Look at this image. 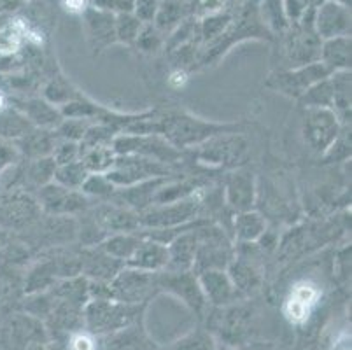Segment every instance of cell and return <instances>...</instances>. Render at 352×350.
<instances>
[{
  "label": "cell",
  "instance_id": "obj_1",
  "mask_svg": "<svg viewBox=\"0 0 352 350\" xmlns=\"http://www.w3.org/2000/svg\"><path fill=\"white\" fill-rule=\"evenodd\" d=\"M236 130H239L236 124L209 123L186 112H168L165 116H156V133L165 137L177 149L197 147L214 135Z\"/></svg>",
  "mask_w": 352,
  "mask_h": 350
},
{
  "label": "cell",
  "instance_id": "obj_2",
  "mask_svg": "<svg viewBox=\"0 0 352 350\" xmlns=\"http://www.w3.org/2000/svg\"><path fill=\"white\" fill-rule=\"evenodd\" d=\"M197 235L198 249L191 272L198 275L207 270L228 268L230 261L235 256V249H233L230 237L226 235L225 228H219L206 221L197 228Z\"/></svg>",
  "mask_w": 352,
  "mask_h": 350
},
{
  "label": "cell",
  "instance_id": "obj_3",
  "mask_svg": "<svg viewBox=\"0 0 352 350\" xmlns=\"http://www.w3.org/2000/svg\"><path fill=\"white\" fill-rule=\"evenodd\" d=\"M201 204L197 193L182 200L170 201V204L151 205L146 210L139 212L140 230H155V228H177L190 224L200 216Z\"/></svg>",
  "mask_w": 352,
  "mask_h": 350
},
{
  "label": "cell",
  "instance_id": "obj_4",
  "mask_svg": "<svg viewBox=\"0 0 352 350\" xmlns=\"http://www.w3.org/2000/svg\"><path fill=\"white\" fill-rule=\"evenodd\" d=\"M113 149L118 156L121 154H133V156H142V158L155 160L163 165H172L182 160L181 149L172 146L165 137L158 133L147 135H116L113 142Z\"/></svg>",
  "mask_w": 352,
  "mask_h": 350
},
{
  "label": "cell",
  "instance_id": "obj_5",
  "mask_svg": "<svg viewBox=\"0 0 352 350\" xmlns=\"http://www.w3.org/2000/svg\"><path fill=\"white\" fill-rule=\"evenodd\" d=\"M197 147L198 149L195 156L206 165L239 166L249 156L248 139L236 131H225V133L214 135Z\"/></svg>",
  "mask_w": 352,
  "mask_h": 350
},
{
  "label": "cell",
  "instance_id": "obj_6",
  "mask_svg": "<svg viewBox=\"0 0 352 350\" xmlns=\"http://www.w3.org/2000/svg\"><path fill=\"white\" fill-rule=\"evenodd\" d=\"M344 124L333 109H305L302 133L307 146L318 154H324L340 137Z\"/></svg>",
  "mask_w": 352,
  "mask_h": 350
},
{
  "label": "cell",
  "instance_id": "obj_7",
  "mask_svg": "<svg viewBox=\"0 0 352 350\" xmlns=\"http://www.w3.org/2000/svg\"><path fill=\"white\" fill-rule=\"evenodd\" d=\"M168 165L155 162V160L133 156V154H121L116 156L113 168L105 173V177L116 188H128L155 177H168Z\"/></svg>",
  "mask_w": 352,
  "mask_h": 350
},
{
  "label": "cell",
  "instance_id": "obj_8",
  "mask_svg": "<svg viewBox=\"0 0 352 350\" xmlns=\"http://www.w3.org/2000/svg\"><path fill=\"white\" fill-rule=\"evenodd\" d=\"M43 217L39 201L21 191L0 197V230L28 231Z\"/></svg>",
  "mask_w": 352,
  "mask_h": 350
},
{
  "label": "cell",
  "instance_id": "obj_9",
  "mask_svg": "<svg viewBox=\"0 0 352 350\" xmlns=\"http://www.w3.org/2000/svg\"><path fill=\"white\" fill-rule=\"evenodd\" d=\"M39 207L47 216H74L82 214L86 208L91 207L89 198L82 191L67 189L56 182L39 188Z\"/></svg>",
  "mask_w": 352,
  "mask_h": 350
},
{
  "label": "cell",
  "instance_id": "obj_10",
  "mask_svg": "<svg viewBox=\"0 0 352 350\" xmlns=\"http://www.w3.org/2000/svg\"><path fill=\"white\" fill-rule=\"evenodd\" d=\"M329 76H331V72L321 62H314L298 67V69L277 74L268 81V86L277 93H283L289 98L298 100L300 96L305 95L307 89L312 88L314 85H318L319 81Z\"/></svg>",
  "mask_w": 352,
  "mask_h": 350
},
{
  "label": "cell",
  "instance_id": "obj_11",
  "mask_svg": "<svg viewBox=\"0 0 352 350\" xmlns=\"http://www.w3.org/2000/svg\"><path fill=\"white\" fill-rule=\"evenodd\" d=\"M156 275L151 272H142V270L123 266L120 274L107 284L109 296H114L124 303H137L142 300L153 287H158L156 284Z\"/></svg>",
  "mask_w": 352,
  "mask_h": 350
},
{
  "label": "cell",
  "instance_id": "obj_12",
  "mask_svg": "<svg viewBox=\"0 0 352 350\" xmlns=\"http://www.w3.org/2000/svg\"><path fill=\"white\" fill-rule=\"evenodd\" d=\"M225 200L235 214L254 210L258 200V186L249 170H236L230 173L225 182Z\"/></svg>",
  "mask_w": 352,
  "mask_h": 350
},
{
  "label": "cell",
  "instance_id": "obj_13",
  "mask_svg": "<svg viewBox=\"0 0 352 350\" xmlns=\"http://www.w3.org/2000/svg\"><path fill=\"white\" fill-rule=\"evenodd\" d=\"M79 258H81V275L85 274L88 278L100 284H109L124 266V263L109 256L98 245L82 247Z\"/></svg>",
  "mask_w": 352,
  "mask_h": 350
},
{
  "label": "cell",
  "instance_id": "obj_14",
  "mask_svg": "<svg viewBox=\"0 0 352 350\" xmlns=\"http://www.w3.org/2000/svg\"><path fill=\"white\" fill-rule=\"evenodd\" d=\"M156 284L158 287H165L166 291H172L179 298L186 301L188 305L195 308H200L206 301V296L201 293V287L198 284L197 274L191 270L188 272H170V270H163L156 275Z\"/></svg>",
  "mask_w": 352,
  "mask_h": 350
},
{
  "label": "cell",
  "instance_id": "obj_15",
  "mask_svg": "<svg viewBox=\"0 0 352 350\" xmlns=\"http://www.w3.org/2000/svg\"><path fill=\"white\" fill-rule=\"evenodd\" d=\"M206 223V219H200L190 230L182 231L168 243V265L165 270L170 272H188L193 268L195 256L198 249V235L197 228Z\"/></svg>",
  "mask_w": 352,
  "mask_h": 350
},
{
  "label": "cell",
  "instance_id": "obj_16",
  "mask_svg": "<svg viewBox=\"0 0 352 350\" xmlns=\"http://www.w3.org/2000/svg\"><path fill=\"white\" fill-rule=\"evenodd\" d=\"M166 265H168V245L151 239L140 240L132 258L124 263V266L142 270V272H151V274L163 272Z\"/></svg>",
  "mask_w": 352,
  "mask_h": 350
},
{
  "label": "cell",
  "instance_id": "obj_17",
  "mask_svg": "<svg viewBox=\"0 0 352 350\" xmlns=\"http://www.w3.org/2000/svg\"><path fill=\"white\" fill-rule=\"evenodd\" d=\"M197 277L206 300L212 301L214 305L228 303L236 294L235 285L226 274V270H207Z\"/></svg>",
  "mask_w": 352,
  "mask_h": 350
},
{
  "label": "cell",
  "instance_id": "obj_18",
  "mask_svg": "<svg viewBox=\"0 0 352 350\" xmlns=\"http://www.w3.org/2000/svg\"><path fill=\"white\" fill-rule=\"evenodd\" d=\"M18 111L27 118L35 128H44V130H56L62 123L63 116L56 105L50 104L46 98H28L20 102Z\"/></svg>",
  "mask_w": 352,
  "mask_h": 350
},
{
  "label": "cell",
  "instance_id": "obj_19",
  "mask_svg": "<svg viewBox=\"0 0 352 350\" xmlns=\"http://www.w3.org/2000/svg\"><path fill=\"white\" fill-rule=\"evenodd\" d=\"M226 274L232 278L236 291H251L261 284V268H259L258 261L251 259V256L244 254V252L236 254L235 250V256L230 261Z\"/></svg>",
  "mask_w": 352,
  "mask_h": 350
},
{
  "label": "cell",
  "instance_id": "obj_20",
  "mask_svg": "<svg viewBox=\"0 0 352 350\" xmlns=\"http://www.w3.org/2000/svg\"><path fill=\"white\" fill-rule=\"evenodd\" d=\"M267 231V221L263 214L256 210L239 212L233 219V237L239 243H256Z\"/></svg>",
  "mask_w": 352,
  "mask_h": 350
},
{
  "label": "cell",
  "instance_id": "obj_21",
  "mask_svg": "<svg viewBox=\"0 0 352 350\" xmlns=\"http://www.w3.org/2000/svg\"><path fill=\"white\" fill-rule=\"evenodd\" d=\"M128 319V310L123 305L111 303L105 300H97L88 307V320L98 331H105L109 327L124 322Z\"/></svg>",
  "mask_w": 352,
  "mask_h": 350
},
{
  "label": "cell",
  "instance_id": "obj_22",
  "mask_svg": "<svg viewBox=\"0 0 352 350\" xmlns=\"http://www.w3.org/2000/svg\"><path fill=\"white\" fill-rule=\"evenodd\" d=\"M333 86V111L338 116V120L344 127L351 123V72H333L329 76Z\"/></svg>",
  "mask_w": 352,
  "mask_h": 350
},
{
  "label": "cell",
  "instance_id": "obj_23",
  "mask_svg": "<svg viewBox=\"0 0 352 350\" xmlns=\"http://www.w3.org/2000/svg\"><path fill=\"white\" fill-rule=\"evenodd\" d=\"M58 137L53 130H44V128H32L28 133H25L20 140V147L18 151H25L30 158H44V156H51L54 144H56Z\"/></svg>",
  "mask_w": 352,
  "mask_h": 350
},
{
  "label": "cell",
  "instance_id": "obj_24",
  "mask_svg": "<svg viewBox=\"0 0 352 350\" xmlns=\"http://www.w3.org/2000/svg\"><path fill=\"white\" fill-rule=\"evenodd\" d=\"M321 63L329 72H342L351 69V41L331 39L321 50Z\"/></svg>",
  "mask_w": 352,
  "mask_h": 350
},
{
  "label": "cell",
  "instance_id": "obj_25",
  "mask_svg": "<svg viewBox=\"0 0 352 350\" xmlns=\"http://www.w3.org/2000/svg\"><path fill=\"white\" fill-rule=\"evenodd\" d=\"M140 240H142V237L137 231L135 233H113L98 247L105 250L109 256L120 259L121 263H126L128 259L132 258L137 247H139Z\"/></svg>",
  "mask_w": 352,
  "mask_h": 350
},
{
  "label": "cell",
  "instance_id": "obj_26",
  "mask_svg": "<svg viewBox=\"0 0 352 350\" xmlns=\"http://www.w3.org/2000/svg\"><path fill=\"white\" fill-rule=\"evenodd\" d=\"M118 154L114 153L113 146H97L81 151V163L88 173H107L113 168Z\"/></svg>",
  "mask_w": 352,
  "mask_h": 350
},
{
  "label": "cell",
  "instance_id": "obj_27",
  "mask_svg": "<svg viewBox=\"0 0 352 350\" xmlns=\"http://www.w3.org/2000/svg\"><path fill=\"white\" fill-rule=\"evenodd\" d=\"M89 173L88 170L85 168V165L81 163V160L72 163H67V165L56 166L54 170V177L53 182L63 186L67 189H76V191H81L82 184H85L86 177Z\"/></svg>",
  "mask_w": 352,
  "mask_h": 350
},
{
  "label": "cell",
  "instance_id": "obj_28",
  "mask_svg": "<svg viewBox=\"0 0 352 350\" xmlns=\"http://www.w3.org/2000/svg\"><path fill=\"white\" fill-rule=\"evenodd\" d=\"M300 104L305 109H333V86L329 77L314 85L298 98Z\"/></svg>",
  "mask_w": 352,
  "mask_h": 350
},
{
  "label": "cell",
  "instance_id": "obj_29",
  "mask_svg": "<svg viewBox=\"0 0 352 350\" xmlns=\"http://www.w3.org/2000/svg\"><path fill=\"white\" fill-rule=\"evenodd\" d=\"M54 170H56V165H54L51 156L35 158L32 160V163L27 168V179L30 181V184L37 186V188H43V186L53 182Z\"/></svg>",
  "mask_w": 352,
  "mask_h": 350
},
{
  "label": "cell",
  "instance_id": "obj_30",
  "mask_svg": "<svg viewBox=\"0 0 352 350\" xmlns=\"http://www.w3.org/2000/svg\"><path fill=\"white\" fill-rule=\"evenodd\" d=\"M32 123L21 114L20 111L16 112H4L0 114V133L9 137V139H21L25 133L32 130Z\"/></svg>",
  "mask_w": 352,
  "mask_h": 350
},
{
  "label": "cell",
  "instance_id": "obj_31",
  "mask_svg": "<svg viewBox=\"0 0 352 350\" xmlns=\"http://www.w3.org/2000/svg\"><path fill=\"white\" fill-rule=\"evenodd\" d=\"M116 186L105 177V173H89L82 184L81 191L88 198H113L116 193Z\"/></svg>",
  "mask_w": 352,
  "mask_h": 350
},
{
  "label": "cell",
  "instance_id": "obj_32",
  "mask_svg": "<svg viewBox=\"0 0 352 350\" xmlns=\"http://www.w3.org/2000/svg\"><path fill=\"white\" fill-rule=\"evenodd\" d=\"M345 21L347 19H345L344 12L329 6V8L322 11L321 18H319V30H321L324 37L335 39L342 30H345V27H347Z\"/></svg>",
  "mask_w": 352,
  "mask_h": 350
},
{
  "label": "cell",
  "instance_id": "obj_33",
  "mask_svg": "<svg viewBox=\"0 0 352 350\" xmlns=\"http://www.w3.org/2000/svg\"><path fill=\"white\" fill-rule=\"evenodd\" d=\"M88 120H78V118H63L62 123L56 127L54 133L58 139L63 140H72V142H81V139L85 137L86 130L89 127Z\"/></svg>",
  "mask_w": 352,
  "mask_h": 350
},
{
  "label": "cell",
  "instance_id": "obj_34",
  "mask_svg": "<svg viewBox=\"0 0 352 350\" xmlns=\"http://www.w3.org/2000/svg\"><path fill=\"white\" fill-rule=\"evenodd\" d=\"M44 96H46V100L50 102V104L65 105L69 104L70 100H74V98H78L79 95L70 88L69 83L63 81L62 77H58V79H54V81H51L50 85L46 86Z\"/></svg>",
  "mask_w": 352,
  "mask_h": 350
},
{
  "label": "cell",
  "instance_id": "obj_35",
  "mask_svg": "<svg viewBox=\"0 0 352 350\" xmlns=\"http://www.w3.org/2000/svg\"><path fill=\"white\" fill-rule=\"evenodd\" d=\"M79 156H81V151H79V144L72 142V140H63L58 139L54 144L53 151H51V158H53L54 165L62 166L67 163L78 162Z\"/></svg>",
  "mask_w": 352,
  "mask_h": 350
},
{
  "label": "cell",
  "instance_id": "obj_36",
  "mask_svg": "<svg viewBox=\"0 0 352 350\" xmlns=\"http://www.w3.org/2000/svg\"><path fill=\"white\" fill-rule=\"evenodd\" d=\"M314 296H316V294H314V291L309 287V285L296 289V293H294V296L291 298V301H289L291 319H294V320L305 319L307 310H309V305L312 303Z\"/></svg>",
  "mask_w": 352,
  "mask_h": 350
},
{
  "label": "cell",
  "instance_id": "obj_37",
  "mask_svg": "<svg viewBox=\"0 0 352 350\" xmlns=\"http://www.w3.org/2000/svg\"><path fill=\"white\" fill-rule=\"evenodd\" d=\"M18 156H20L18 147L9 142H0V170L11 166L18 160Z\"/></svg>",
  "mask_w": 352,
  "mask_h": 350
},
{
  "label": "cell",
  "instance_id": "obj_38",
  "mask_svg": "<svg viewBox=\"0 0 352 350\" xmlns=\"http://www.w3.org/2000/svg\"><path fill=\"white\" fill-rule=\"evenodd\" d=\"M74 350H94V342L88 338V336H76L72 342Z\"/></svg>",
  "mask_w": 352,
  "mask_h": 350
},
{
  "label": "cell",
  "instance_id": "obj_39",
  "mask_svg": "<svg viewBox=\"0 0 352 350\" xmlns=\"http://www.w3.org/2000/svg\"><path fill=\"white\" fill-rule=\"evenodd\" d=\"M86 6V0H67V8L70 11H82Z\"/></svg>",
  "mask_w": 352,
  "mask_h": 350
},
{
  "label": "cell",
  "instance_id": "obj_40",
  "mask_svg": "<svg viewBox=\"0 0 352 350\" xmlns=\"http://www.w3.org/2000/svg\"><path fill=\"white\" fill-rule=\"evenodd\" d=\"M4 242H6V231L0 230V245H4Z\"/></svg>",
  "mask_w": 352,
  "mask_h": 350
}]
</instances>
